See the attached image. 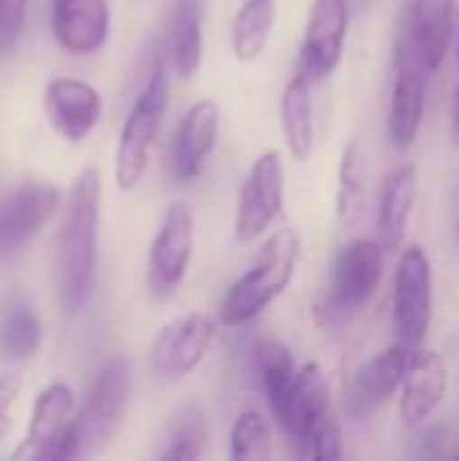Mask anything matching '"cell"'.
<instances>
[{
  "label": "cell",
  "mask_w": 459,
  "mask_h": 461,
  "mask_svg": "<svg viewBox=\"0 0 459 461\" xmlns=\"http://www.w3.org/2000/svg\"><path fill=\"white\" fill-rule=\"evenodd\" d=\"M43 105L54 132L70 143L84 140L103 116L100 92L92 84L70 76H57L46 84Z\"/></svg>",
  "instance_id": "4fadbf2b"
},
{
  "label": "cell",
  "mask_w": 459,
  "mask_h": 461,
  "mask_svg": "<svg viewBox=\"0 0 459 461\" xmlns=\"http://www.w3.org/2000/svg\"><path fill=\"white\" fill-rule=\"evenodd\" d=\"M230 456L235 461H262L271 456V424L262 413L246 411L230 432Z\"/></svg>",
  "instance_id": "f1b7e54d"
},
{
  "label": "cell",
  "mask_w": 459,
  "mask_h": 461,
  "mask_svg": "<svg viewBox=\"0 0 459 461\" xmlns=\"http://www.w3.org/2000/svg\"><path fill=\"white\" fill-rule=\"evenodd\" d=\"M254 367H257L268 408L273 413L284 402V397H287V392H289V386L295 381V373H298L295 362H292V354L279 340H260L254 346Z\"/></svg>",
  "instance_id": "484cf974"
},
{
  "label": "cell",
  "mask_w": 459,
  "mask_h": 461,
  "mask_svg": "<svg viewBox=\"0 0 459 461\" xmlns=\"http://www.w3.org/2000/svg\"><path fill=\"white\" fill-rule=\"evenodd\" d=\"M376 3H379V0H349V8H352V14H365V11H371Z\"/></svg>",
  "instance_id": "d6a6232c"
},
{
  "label": "cell",
  "mask_w": 459,
  "mask_h": 461,
  "mask_svg": "<svg viewBox=\"0 0 459 461\" xmlns=\"http://www.w3.org/2000/svg\"><path fill=\"white\" fill-rule=\"evenodd\" d=\"M454 0H406L395 54L433 76L454 41Z\"/></svg>",
  "instance_id": "5b68a950"
},
{
  "label": "cell",
  "mask_w": 459,
  "mask_h": 461,
  "mask_svg": "<svg viewBox=\"0 0 459 461\" xmlns=\"http://www.w3.org/2000/svg\"><path fill=\"white\" fill-rule=\"evenodd\" d=\"M417 203V167L411 162L395 167L384 184L379 197V243L387 254L398 251L406 240L411 211Z\"/></svg>",
  "instance_id": "44dd1931"
},
{
  "label": "cell",
  "mask_w": 459,
  "mask_h": 461,
  "mask_svg": "<svg viewBox=\"0 0 459 461\" xmlns=\"http://www.w3.org/2000/svg\"><path fill=\"white\" fill-rule=\"evenodd\" d=\"M281 127L287 146L298 162H306L314 149V103L311 81L298 73L281 95Z\"/></svg>",
  "instance_id": "603a6c76"
},
{
  "label": "cell",
  "mask_w": 459,
  "mask_h": 461,
  "mask_svg": "<svg viewBox=\"0 0 459 461\" xmlns=\"http://www.w3.org/2000/svg\"><path fill=\"white\" fill-rule=\"evenodd\" d=\"M349 16V0H314L300 43L298 73H303L308 81H322L335 73L344 57Z\"/></svg>",
  "instance_id": "8fae6325"
},
{
  "label": "cell",
  "mask_w": 459,
  "mask_h": 461,
  "mask_svg": "<svg viewBox=\"0 0 459 461\" xmlns=\"http://www.w3.org/2000/svg\"><path fill=\"white\" fill-rule=\"evenodd\" d=\"M454 456H457V459H459V448H457V451H454Z\"/></svg>",
  "instance_id": "e575fe53"
},
{
  "label": "cell",
  "mask_w": 459,
  "mask_h": 461,
  "mask_svg": "<svg viewBox=\"0 0 459 461\" xmlns=\"http://www.w3.org/2000/svg\"><path fill=\"white\" fill-rule=\"evenodd\" d=\"M73 408L76 397L73 389L62 381L49 384L32 405V416L27 424V435L22 440V448L16 456H30V459H54L57 446L62 443L70 421H73Z\"/></svg>",
  "instance_id": "ac0fdd59"
},
{
  "label": "cell",
  "mask_w": 459,
  "mask_h": 461,
  "mask_svg": "<svg viewBox=\"0 0 459 461\" xmlns=\"http://www.w3.org/2000/svg\"><path fill=\"white\" fill-rule=\"evenodd\" d=\"M433 321V267L422 246H409L395 270L392 324L398 340L409 348L422 346Z\"/></svg>",
  "instance_id": "8992f818"
},
{
  "label": "cell",
  "mask_w": 459,
  "mask_h": 461,
  "mask_svg": "<svg viewBox=\"0 0 459 461\" xmlns=\"http://www.w3.org/2000/svg\"><path fill=\"white\" fill-rule=\"evenodd\" d=\"M130 394V365L124 357H111L95 375L78 416H73L54 459H78L97 454L116 432Z\"/></svg>",
  "instance_id": "3957f363"
},
{
  "label": "cell",
  "mask_w": 459,
  "mask_h": 461,
  "mask_svg": "<svg viewBox=\"0 0 459 461\" xmlns=\"http://www.w3.org/2000/svg\"><path fill=\"white\" fill-rule=\"evenodd\" d=\"M19 394H22V378L11 373H0V443L11 427V413L16 408Z\"/></svg>",
  "instance_id": "1f68e13d"
},
{
  "label": "cell",
  "mask_w": 459,
  "mask_h": 461,
  "mask_svg": "<svg viewBox=\"0 0 459 461\" xmlns=\"http://www.w3.org/2000/svg\"><path fill=\"white\" fill-rule=\"evenodd\" d=\"M219 138V105L214 100H197L179 122L173 138V176L187 184L200 170Z\"/></svg>",
  "instance_id": "d6986e66"
},
{
  "label": "cell",
  "mask_w": 459,
  "mask_h": 461,
  "mask_svg": "<svg viewBox=\"0 0 459 461\" xmlns=\"http://www.w3.org/2000/svg\"><path fill=\"white\" fill-rule=\"evenodd\" d=\"M62 203V192L43 181L19 184L0 205V254L22 249L49 224Z\"/></svg>",
  "instance_id": "7c38bea8"
},
{
  "label": "cell",
  "mask_w": 459,
  "mask_h": 461,
  "mask_svg": "<svg viewBox=\"0 0 459 461\" xmlns=\"http://www.w3.org/2000/svg\"><path fill=\"white\" fill-rule=\"evenodd\" d=\"M300 456L317 461H335L344 456V448H341V427L333 416V411L311 429V435L306 438V443L300 446L298 451Z\"/></svg>",
  "instance_id": "f546056e"
},
{
  "label": "cell",
  "mask_w": 459,
  "mask_h": 461,
  "mask_svg": "<svg viewBox=\"0 0 459 461\" xmlns=\"http://www.w3.org/2000/svg\"><path fill=\"white\" fill-rule=\"evenodd\" d=\"M41 338H43V330H41L38 313L24 303L11 305L5 319H3V327H0V348H3V354L8 359L24 362V359L38 354Z\"/></svg>",
  "instance_id": "83f0119b"
},
{
  "label": "cell",
  "mask_w": 459,
  "mask_h": 461,
  "mask_svg": "<svg viewBox=\"0 0 459 461\" xmlns=\"http://www.w3.org/2000/svg\"><path fill=\"white\" fill-rule=\"evenodd\" d=\"M195 246V219L187 203H170L151 240L146 262V284L151 297L168 300L184 281Z\"/></svg>",
  "instance_id": "52a82bcc"
},
{
  "label": "cell",
  "mask_w": 459,
  "mask_h": 461,
  "mask_svg": "<svg viewBox=\"0 0 459 461\" xmlns=\"http://www.w3.org/2000/svg\"><path fill=\"white\" fill-rule=\"evenodd\" d=\"M97 219H100V176L95 167H87L73 181L62 230H60V294L62 305L76 313L95 284L97 262Z\"/></svg>",
  "instance_id": "6da1fadb"
},
{
  "label": "cell",
  "mask_w": 459,
  "mask_h": 461,
  "mask_svg": "<svg viewBox=\"0 0 459 461\" xmlns=\"http://www.w3.org/2000/svg\"><path fill=\"white\" fill-rule=\"evenodd\" d=\"M284 211V165L276 149L262 151L246 176L235 213V238L241 243L257 240Z\"/></svg>",
  "instance_id": "30bf717a"
},
{
  "label": "cell",
  "mask_w": 459,
  "mask_h": 461,
  "mask_svg": "<svg viewBox=\"0 0 459 461\" xmlns=\"http://www.w3.org/2000/svg\"><path fill=\"white\" fill-rule=\"evenodd\" d=\"M449 389V370L444 357L436 348L417 346L409 354V367L403 375V394H400V419L406 427H419L430 419Z\"/></svg>",
  "instance_id": "2e32d148"
},
{
  "label": "cell",
  "mask_w": 459,
  "mask_h": 461,
  "mask_svg": "<svg viewBox=\"0 0 459 461\" xmlns=\"http://www.w3.org/2000/svg\"><path fill=\"white\" fill-rule=\"evenodd\" d=\"M51 32L73 57L100 51L111 32L108 0H51Z\"/></svg>",
  "instance_id": "e0dca14e"
},
{
  "label": "cell",
  "mask_w": 459,
  "mask_h": 461,
  "mask_svg": "<svg viewBox=\"0 0 459 461\" xmlns=\"http://www.w3.org/2000/svg\"><path fill=\"white\" fill-rule=\"evenodd\" d=\"M30 0H0V59H5L22 38Z\"/></svg>",
  "instance_id": "4dcf8cb0"
},
{
  "label": "cell",
  "mask_w": 459,
  "mask_h": 461,
  "mask_svg": "<svg viewBox=\"0 0 459 461\" xmlns=\"http://www.w3.org/2000/svg\"><path fill=\"white\" fill-rule=\"evenodd\" d=\"M168 57L181 78H192L203 59V0H173L168 22Z\"/></svg>",
  "instance_id": "7402d4cb"
},
{
  "label": "cell",
  "mask_w": 459,
  "mask_h": 461,
  "mask_svg": "<svg viewBox=\"0 0 459 461\" xmlns=\"http://www.w3.org/2000/svg\"><path fill=\"white\" fill-rule=\"evenodd\" d=\"M457 62H459V30H457ZM457 92H459V86H457Z\"/></svg>",
  "instance_id": "836d02e7"
},
{
  "label": "cell",
  "mask_w": 459,
  "mask_h": 461,
  "mask_svg": "<svg viewBox=\"0 0 459 461\" xmlns=\"http://www.w3.org/2000/svg\"><path fill=\"white\" fill-rule=\"evenodd\" d=\"M214 338L216 321L206 313H187L181 319H173L160 330V335L151 343V373L162 384H176L187 378L206 359Z\"/></svg>",
  "instance_id": "9c48e42d"
},
{
  "label": "cell",
  "mask_w": 459,
  "mask_h": 461,
  "mask_svg": "<svg viewBox=\"0 0 459 461\" xmlns=\"http://www.w3.org/2000/svg\"><path fill=\"white\" fill-rule=\"evenodd\" d=\"M384 246L373 238H357L338 254L325 308L327 319H344L373 297L384 273Z\"/></svg>",
  "instance_id": "ba28073f"
},
{
  "label": "cell",
  "mask_w": 459,
  "mask_h": 461,
  "mask_svg": "<svg viewBox=\"0 0 459 461\" xmlns=\"http://www.w3.org/2000/svg\"><path fill=\"white\" fill-rule=\"evenodd\" d=\"M165 108H168V73H165L162 59H157L149 81L143 84L141 95L135 97V103L122 124V132H119L114 178L122 192H133L143 181L149 157H151V146L162 127Z\"/></svg>",
  "instance_id": "277c9868"
},
{
  "label": "cell",
  "mask_w": 459,
  "mask_h": 461,
  "mask_svg": "<svg viewBox=\"0 0 459 461\" xmlns=\"http://www.w3.org/2000/svg\"><path fill=\"white\" fill-rule=\"evenodd\" d=\"M330 386L317 362L303 365L295 373V381L284 397V402L273 411V419L279 421L281 432L292 440V446L300 451L311 429L330 413Z\"/></svg>",
  "instance_id": "5bb4252c"
},
{
  "label": "cell",
  "mask_w": 459,
  "mask_h": 461,
  "mask_svg": "<svg viewBox=\"0 0 459 461\" xmlns=\"http://www.w3.org/2000/svg\"><path fill=\"white\" fill-rule=\"evenodd\" d=\"M457 238H459V219H457Z\"/></svg>",
  "instance_id": "d590c367"
},
{
  "label": "cell",
  "mask_w": 459,
  "mask_h": 461,
  "mask_svg": "<svg viewBox=\"0 0 459 461\" xmlns=\"http://www.w3.org/2000/svg\"><path fill=\"white\" fill-rule=\"evenodd\" d=\"M300 259V238L292 227L276 230L257 251L252 267L227 289L219 319L227 327H241L254 321L276 297L287 292L295 278Z\"/></svg>",
  "instance_id": "7a4b0ae2"
},
{
  "label": "cell",
  "mask_w": 459,
  "mask_h": 461,
  "mask_svg": "<svg viewBox=\"0 0 459 461\" xmlns=\"http://www.w3.org/2000/svg\"><path fill=\"white\" fill-rule=\"evenodd\" d=\"M276 0H246L233 19V54L238 62H254L273 32Z\"/></svg>",
  "instance_id": "cb8c5ba5"
},
{
  "label": "cell",
  "mask_w": 459,
  "mask_h": 461,
  "mask_svg": "<svg viewBox=\"0 0 459 461\" xmlns=\"http://www.w3.org/2000/svg\"><path fill=\"white\" fill-rule=\"evenodd\" d=\"M206 443H208L206 416L197 405H187L170 419L162 438V451L157 456L162 461H195L206 454Z\"/></svg>",
  "instance_id": "d4e9b609"
},
{
  "label": "cell",
  "mask_w": 459,
  "mask_h": 461,
  "mask_svg": "<svg viewBox=\"0 0 459 461\" xmlns=\"http://www.w3.org/2000/svg\"><path fill=\"white\" fill-rule=\"evenodd\" d=\"M409 354H411L409 346L395 343L354 373L349 392H346V411L354 421L373 416L403 386Z\"/></svg>",
  "instance_id": "9a60e30c"
},
{
  "label": "cell",
  "mask_w": 459,
  "mask_h": 461,
  "mask_svg": "<svg viewBox=\"0 0 459 461\" xmlns=\"http://www.w3.org/2000/svg\"><path fill=\"white\" fill-rule=\"evenodd\" d=\"M427 81L430 76L425 70L395 54V89H392L387 132L398 149H411L419 135L425 100H427Z\"/></svg>",
  "instance_id": "ffe728a7"
},
{
  "label": "cell",
  "mask_w": 459,
  "mask_h": 461,
  "mask_svg": "<svg viewBox=\"0 0 459 461\" xmlns=\"http://www.w3.org/2000/svg\"><path fill=\"white\" fill-rule=\"evenodd\" d=\"M335 208H338V219L344 227H354L365 211V157L357 140L346 143L341 154Z\"/></svg>",
  "instance_id": "4316f807"
}]
</instances>
